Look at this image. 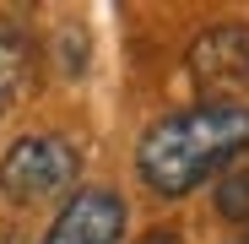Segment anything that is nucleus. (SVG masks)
<instances>
[{
	"instance_id": "obj_1",
	"label": "nucleus",
	"mask_w": 249,
	"mask_h": 244,
	"mask_svg": "<svg viewBox=\"0 0 249 244\" xmlns=\"http://www.w3.org/2000/svg\"><path fill=\"white\" fill-rule=\"evenodd\" d=\"M249 152V109L244 103H195L141 136L136 169L157 195H190L195 185L217 179L228 163Z\"/></svg>"
},
{
	"instance_id": "obj_3",
	"label": "nucleus",
	"mask_w": 249,
	"mask_h": 244,
	"mask_svg": "<svg viewBox=\"0 0 249 244\" xmlns=\"http://www.w3.org/2000/svg\"><path fill=\"white\" fill-rule=\"evenodd\" d=\"M190 76L200 93H244L249 87V27H212L190 49Z\"/></svg>"
},
{
	"instance_id": "obj_7",
	"label": "nucleus",
	"mask_w": 249,
	"mask_h": 244,
	"mask_svg": "<svg viewBox=\"0 0 249 244\" xmlns=\"http://www.w3.org/2000/svg\"><path fill=\"white\" fill-rule=\"evenodd\" d=\"M141 244H179V233H174V228H157V233H146Z\"/></svg>"
},
{
	"instance_id": "obj_5",
	"label": "nucleus",
	"mask_w": 249,
	"mask_h": 244,
	"mask_svg": "<svg viewBox=\"0 0 249 244\" xmlns=\"http://www.w3.org/2000/svg\"><path fill=\"white\" fill-rule=\"evenodd\" d=\"M27 81H33V44L17 27H0V114L22 98Z\"/></svg>"
},
{
	"instance_id": "obj_8",
	"label": "nucleus",
	"mask_w": 249,
	"mask_h": 244,
	"mask_svg": "<svg viewBox=\"0 0 249 244\" xmlns=\"http://www.w3.org/2000/svg\"><path fill=\"white\" fill-rule=\"evenodd\" d=\"M233 244H249V233H244V239H233Z\"/></svg>"
},
{
	"instance_id": "obj_4",
	"label": "nucleus",
	"mask_w": 249,
	"mask_h": 244,
	"mask_svg": "<svg viewBox=\"0 0 249 244\" xmlns=\"http://www.w3.org/2000/svg\"><path fill=\"white\" fill-rule=\"evenodd\" d=\"M124 233V201L114 190H76L65 212L44 233V244H119Z\"/></svg>"
},
{
	"instance_id": "obj_6",
	"label": "nucleus",
	"mask_w": 249,
	"mask_h": 244,
	"mask_svg": "<svg viewBox=\"0 0 249 244\" xmlns=\"http://www.w3.org/2000/svg\"><path fill=\"white\" fill-rule=\"evenodd\" d=\"M217 212L233 223V228H249V169L244 174H228L217 185Z\"/></svg>"
},
{
	"instance_id": "obj_2",
	"label": "nucleus",
	"mask_w": 249,
	"mask_h": 244,
	"mask_svg": "<svg viewBox=\"0 0 249 244\" xmlns=\"http://www.w3.org/2000/svg\"><path fill=\"white\" fill-rule=\"evenodd\" d=\"M81 157L65 136H22L6 157H0V190H6L17 206H38V201H54L76 185Z\"/></svg>"
}]
</instances>
